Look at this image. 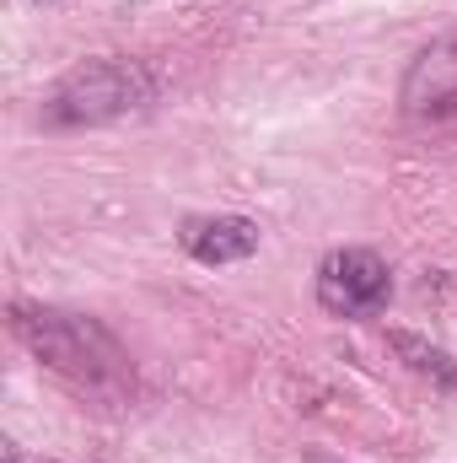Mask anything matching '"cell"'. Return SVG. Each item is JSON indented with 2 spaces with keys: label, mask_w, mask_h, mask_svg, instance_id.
<instances>
[{
  "label": "cell",
  "mask_w": 457,
  "mask_h": 463,
  "mask_svg": "<svg viewBox=\"0 0 457 463\" xmlns=\"http://www.w3.org/2000/svg\"><path fill=\"white\" fill-rule=\"evenodd\" d=\"M183 248L200 264H242L258 253V227L247 216H205L183 227Z\"/></svg>",
  "instance_id": "cell-4"
},
{
  "label": "cell",
  "mask_w": 457,
  "mask_h": 463,
  "mask_svg": "<svg viewBox=\"0 0 457 463\" xmlns=\"http://www.w3.org/2000/svg\"><path fill=\"white\" fill-rule=\"evenodd\" d=\"M11 335L33 350L65 388L98 404H124L135 399V366L114 335L98 318L60 313V307H11Z\"/></svg>",
  "instance_id": "cell-1"
},
{
  "label": "cell",
  "mask_w": 457,
  "mask_h": 463,
  "mask_svg": "<svg viewBox=\"0 0 457 463\" xmlns=\"http://www.w3.org/2000/svg\"><path fill=\"white\" fill-rule=\"evenodd\" d=\"M393 345L409 355V366H415V372L442 377V383H457V366H452V355H447V350L425 345V340H415V335H393Z\"/></svg>",
  "instance_id": "cell-6"
},
{
  "label": "cell",
  "mask_w": 457,
  "mask_h": 463,
  "mask_svg": "<svg viewBox=\"0 0 457 463\" xmlns=\"http://www.w3.org/2000/svg\"><path fill=\"white\" fill-rule=\"evenodd\" d=\"M404 98H409V109H420V114H425V109H452L457 103V60L447 49L420 54V65H415Z\"/></svg>",
  "instance_id": "cell-5"
},
{
  "label": "cell",
  "mask_w": 457,
  "mask_h": 463,
  "mask_svg": "<svg viewBox=\"0 0 457 463\" xmlns=\"http://www.w3.org/2000/svg\"><path fill=\"white\" fill-rule=\"evenodd\" d=\"M393 297V275L377 253L366 248H334L318 264V302L334 318H371Z\"/></svg>",
  "instance_id": "cell-3"
},
{
  "label": "cell",
  "mask_w": 457,
  "mask_h": 463,
  "mask_svg": "<svg viewBox=\"0 0 457 463\" xmlns=\"http://www.w3.org/2000/svg\"><path fill=\"white\" fill-rule=\"evenodd\" d=\"M151 98V81L140 65L129 60H87L81 71H70L49 98H43V118L49 124H108V118L129 114Z\"/></svg>",
  "instance_id": "cell-2"
}]
</instances>
